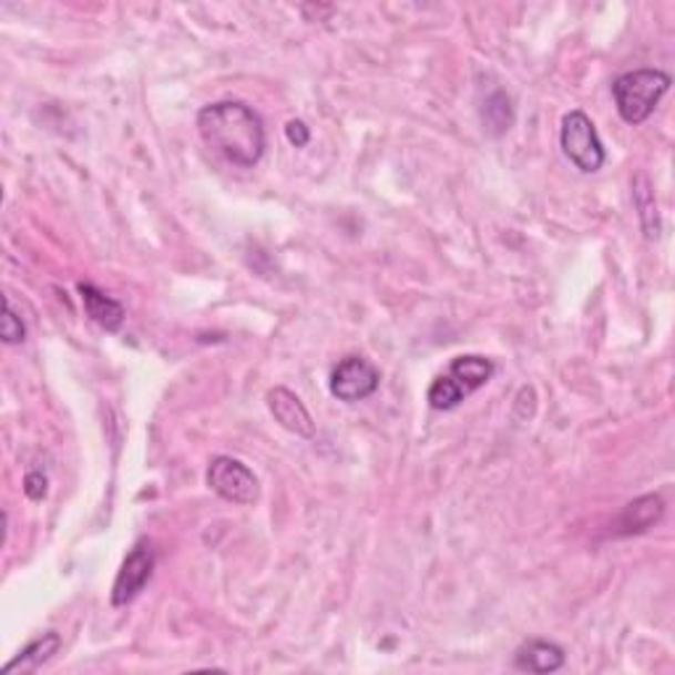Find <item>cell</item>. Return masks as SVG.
Instances as JSON below:
<instances>
[{"label":"cell","instance_id":"cell-11","mask_svg":"<svg viewBox=\"0 0 675 675\" xmlns=\"http://www.w3.org/2000/svg\"><path fill=\"white\" fill-rule=\"evenodd\" d=\"M665 512V501L657 493H646V497L633 499L631 504L623 507L621 518H617L615 533L617 535H633V533H644L663 518Z\"/></svg>","mask_w":675,"mask_h":675},{"label":"cell","instance_id":"cell-4","mask_svg":"<svg viewBox=\"0 0 675 675\" xmlns=\"http://www.w3.org/2000/svg\"><path fill=\"white\" fill-rule=\"evenodd\" d=\"M560 145L562 151H565V156L583 175H594V172H600L604 162H607L600 132H596L591 116L583 114V111H570V114H565L560 130Z\"/></svg>","mask_w":675,"mask_h":675},{"label":"cell","instance_id":"cell-9","mask_svg":"<svg viewBox=\"0 0 675 675\" xmlns=\"http://www.w3.org/2000/svg\"><path fill=\"white\" fill-rule=\"evenodd\" d=\"M565 667V650L544 638H528L514 652V671L523 673H556Z\"/></svg>","mask_w":675,"mask_h":675},{"label":"cell","instance_id":"cell-16","mask_svg":"<svg viewBox=\"0 0 675 675\" xmlns=\"http://www.w3.org/2000/svg\"><path fill=\"white\" fill-rule=\"evenodd\" d=\"M285 135H288L290 145H296V149H306L311 141V132L301 120H290L288 124H285Z\"/></svg>","mask_w":675,"mask_h":675},{"label":"cell","instance_id":"cell-5","mask_svg":"<svg viewBox=\"0 0 675 675\" xmlns=\"http://www.w3.org/2000/svg\"><path fill=\"white\" fill-rule=\"evenodd\" d=\"M206 485L217 493L219 499L233 501V504L250 507L259 501V478L248 464H243L235 457H214L206 470Z\"/></svg>","mask_w":675,"mask_h":675},{"label":"cell","instance_id":"cell-7","mask_svg":"<svg viewBox=\"0 0 675 675\" xmlns=\"http://www.w3.org/2000/svg\"><path fill=\"white\" fill-rule=\"evenodd\" d=\"M153 565H156V556H153V546L149 541H137L130 549V554L124 556L120 573H116L114 589H111V604L114 607H127L130 602H135L141 596V591L149 586Z\"/></svg>","mask_w":675,"mask_h":675},{"label":"cell","instance_id":"cell-12","mask_svg":"<svg viewBox=\"0 0 675 675\" xmlns=\"http://www.w3.org/2000/svg\"><path fill=\"white\" fill-rule=\"evenodd\" d=\"M59 650H61V636L55 631H48V633H43V636H38L34 642L27 644L24 650L3 667V675L34 673L38 667H43Z\"/></svg>","mask_w":675,"mask_h":675},{"label":"cell","instance_id":"cell-15","mask_svg":"<svg viewBox=\"0 0 675 675\" xmlns=\"http://www.w3.org/2000/svg\"><path fill=\"white\" fill-rule=\"evenodd\" d=\"M24 493L27 499L32 501H43L48 493V478L40 470H30L24 475Z\"/></svg>","mask_w":675,"mask_h":675},{"label":"cell","instance_id":"cell-10","mask_svg":"<svg viewBox=\"0 0 675 675\" xmlns=\"http://www.w3.org/2000/svg\"><path fill=\"white\" fill-rule=\"evenodd\" d=\"M76 290H80L82 306H85V315L93 319L95 325L103 327V330L116 333L124 323V306L116 301V298H111L103 294L101 288H95L93 283H80L76 285Z\"/></svg>","mask_w":675,"mask_h":675},{"label":"cell","instance_id":"cell-8","mask_svg":"<svg viewBox=\"0 0 675 675\" xmlns=\"http://www.w3.org/2000/svg\"><path fill=\"white\" fill-rule=\"evenodd\" d=\"M267 407L269 415L275 417V422L288 433L298 438H311L315 436V420H311L309 409L304 407V401L298 399L294 391L288 388H273L267 393Z\"/></svg>","mask_w":675,"mask_h":675},{"label":"cell","instance_id":"cell-6","mask_svg":"<svg viewBox=\"0 0 675 675\" xmlns=\"http://www.w3.org/2000/svg\"><path fill=\"white\" fill-rule=\"evenodd\" d=\"M380 388V370L365 357H346L330 372V393L338 401L357 403L370 399Z\"/></svg>","mask_w":675,"mask_h":675},{"label":"cell","instance_id":"cell-13","mask_svg":"<svg viewBox=\"0 0 675 675\" xmlns=\"http://www.w3.org/2000/svg\"><path fill=\"white\" fill-rule=\"evenodd\" d=\"M633 204L638 208V222H642L644 238L657 241L659 233H663V222H659L657 201H654L652 183L646 175L633 177Z\"/></svg>","mask_w":675,"mask_h":675},{"label":"cell","instance_id":"cell-2","mask_svg":"<svg viewBox=\"0 0 675 675\" xmlns=\"http://www.w3.org/2000/svg\"><path fill=\"white\" fill-rule=\"evenodd\" d=\"M673 76L659 69H633L612 82V99L623 122L642 124L652 116L657 103L671 90Z\"/></svg>","mask_w":675,"mask_h":675},{"label":"cell","instance_id":"cell-14","mask_svg":"<svg viewBox=\"0 0 675 675\" xmlns=\"http://www.w3.org/2000/svg\"><path fill=\"white\" fill-rule=\"evenodd\" d=\"M24 336H27V327L22 323V317H17L11 298L6 296V311H3V325H0V338H3L6 346H17V344H22Z\"/></svg>","mask_w":675,"mask_h":675},{"label":"cell","instance_id":"cell-1","mask_svg":"<svg viewBox=\"0 0 675 675\" xmlns=\"http://www.w3.org/2000/svg\"><path fill=\"white\" fill-rule=\"evenodd\" d=\"M196 127L208 149L243 170L259 164L267 149V132L259 111L243 101L208 103L198 111Z\"/></svg>","mask_w":675,"mask_h":675},{"label":"cell","instance_id":"cell-3","mask_svg":"<svg viewBox=\"0 0 675 675\" xmlns=\"http://www.w3.org/2000/svg\"><path fill=\"white\" fill-rule=\"evenodd\" d=\"M497 367L491 359L478 357V354H468V357L451 359L449 370L430 382L428 388V403L438 412H449L462 403L464 396L475 393L485 382L493 378Z\"/></svg>","mask_w":675,"mask_h":675}]
</instances>
